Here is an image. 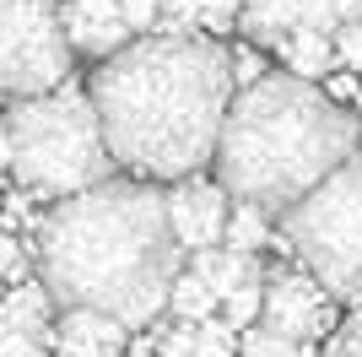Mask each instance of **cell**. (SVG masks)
<instances>
[{"instance_id":"6da1fadb","label":"cell","mask_w":362,"mask_h":357,"mask_svg":"<svg viewBox=\"0 0 362 357\" xmlns=\"http://www.w3.org/2000/svg\"><path fill=\"white\" fill-rule=\"evenodd\" d=\"M87 98L114 168L173 184L211 163L233 98V65L211 33H151L108 55Z\"/></svg>"},{"instance_id":"7a4b0ae2","label":"cell","mask_w":362,"mask_h":357,"mask_svg":"<svg viewBox=\"0 0 362 357\" xmlns=\"http://www.w3.org/2000/svg\"><path fill=\"white\" fill-rule=\"evenodd\" d=\"M184 249L151 178H98L38 222V276L60 309H103L136 330L157 319Z\"/></svg>"},{"instance_id":"3957f363","label":"cell","mask_w":362,"mask_h":357,"mask_svg":"<svg viewBox=\"0 0 362 357\" xmlns=\"http://www.w3.org/2000/svg\"><path fill=\"white\" fill-rule=\"evenodd\" d=\"M362 141L357 108L335 103L303 76H259L227 98L216 130V184L265 217L308 195Z\"/></svg>"},{"instance_id":"277c9868","label":"cell","mask_w":362,"mask_h":357,"mask_svg":"<svg viewBox=\"0 0 362 357\" xmlns=\"http://www.w3.org/2000/svg\"><path fill=\"white\" fill-rule=\"evenodd\" d=\"M11 130V174L33 195H76L114 174V157L103 147V125L87 92L76 87H49L33 98H16L6 114Z\"/></svg>"},{"instance_id":"5b68a950","label":"cell","mask_w":362,"mask_h":357,"mask_svg":"<svg viewBox=\"0 0 362 357\" xmlns=\"http://www.w3.org/2000/svg\"><path fill=\"white\" fill-rule=\"evenodd\" d=\"M281 249L330 298L362 303V141L281 211Z\"/></svg>"},{"instance_id":"8992f818","label":"cell","mask_w":362,"mask_h":357,"mask_svg":"<svg viewBox=\"0 0 362 357\" xmlns=\"http://www.w3.org/2000/svg\"><path fill=\"white\" fill-rule=\"evenodd\" d=\"M71 76L60 11L49 0H0V92L33 98Z\"/></svg>"},{"instance_id":"52a82bcc","label":"cell","mask_w":362,"mask_h":357,"mask_svg":"<svg viewBox=\"0 0 362 357\" xmlns=\"http://www.w3.org/2000/svg\"><path fill=\"white\" fill-rule=\"evenodd\" d=\"M335 298L325 293V287L308 276V271H276V276H265V298H259V319L271 330H281L287 341L308 346L319 341L325 330L335 325Z\"/></svg>"},{"instance_id":"ba28073f","label":"cell","mask_w":362,"mask_h":357,"mask_svg":"<svg viewBox=\"0 0 362 357\" xmlns=\"http://www.w3.org/2000/svg\"><path fill=\"white\" fill-rule=\"evenodd\" d=\"M227 206H233V195H227L216 178H200V174H184V178H173V190H163L168 227H173V238H179L184 254L222 244Z\"/></svg>"},{"instance_id":"9c48e42d","label":"cell","mask_w":362,"mask_h":357,"mask_svg":"<svg viewBox=\"0 0 362 357\" xmlns=\"http://www.w3.org/2000/svg\"><path fill=\"white\" fill-rule=\"evenodd\" d=\"M54 357H124L130 346V325L103 309H60L49 325Z\"/></svg>"},{"instance_id":"30bf717a","label":"cell","mask_w":362,"mask_h":357,"mask_svg":"<svg viewBox=\"0 0 362 357\" xmlns=\"http://www.w3.org/2000/svg\"><path fill=\"white\" fill-rule=\"evenodd\" d=\"M60 28H65L71 55H114L119 44L136 38L130 22H124V11H119V0H65Z\"/></svg>"},{"instance_id":"8fae6325","label":"cell","mask_w":362,"mask_h":357,"mask_svg":"<svg viewBox=\"0 0 362 357\" xmlns=\"http://www.w3.org/2000/svg\"><path fill=\"white\" fill-rule=\"evenodd\" d=\"M54 314H60V303H54V293L44 287V276H16V282L0 293V319H11V325H22V330L49 336Z\"/></svg>"},{"instance_id":"7c38bea8","label":"cell","mask_w":362,"mask_h":357,"mask_svg":"<svg viewBox=\"0 0 362 357\" xmlns=\"http://www.w3.org/2000/svg\"><path fill=\"white\" fill-rule=\"evenodd\" d=\"M276 44H281V55H287V71L303 76V81H325V76L335 71V44H330V33L287 28Z\"/></svg>"},{"instance_id":"4fadbf2b","label":"cell","mask_w":362,"mask_h":357,"mask_svg":"<svg viewBox=\"0 0 362 357\" xmlns=\"http://www.w3.org/2000/svg\"><path fill=\"white\" fill-rule=\"evenodd\" d=\"M195 271L200 276H206V282H211V293H216V303H222V293H233V287L238 282H255V276H265V271H259V260L255 254H243V249H195Z\"/></svg>"},{"instance_id":"5bb4252c","label":"cell","mask_w":362,"mask_h":357,"mask_svg":"<svg viewBox=\"0 0 362 357\" xmlns=\"http://www.w3.org/2000/svg\"><path fill=\"white\" fill-rule=\"evenodd\" d=\"M163 309H173V319H206V314H216V293H211V282L200 276L195 266L189 271H173V282H168V303Z\"/></svg>"},{"instance_id":"9a60e30c","label":"cell","mask_w":362,"mask_h":357,"mask_svg":"<svg viewBox=\"0 0 362 357\" xmlns=\"http://www.w3.org/2000/svg\"><path fill=\"white\" fill-rule=\"evenodd\" d=\"M292 6L298 0H238V33H249L255 44H276L292 28Z\"/></svg>"},{"instance_id":"2e32d148","label":"cell","mask_w":362,"mask_h":357,"mask_svg":"<svg viewBox=\"0 0 362 357\" xmlns=\"http://www.w3.org/2000/svg\"><path fill=\"white\" fill-rule=\"evenodd\" d=\"M222 244L227 249H243V254H259L271 244V217L249 200H233L227 206V222H222Z\"/></svg>"},{"instance_id":"e0dca14e","label":"cell","mask_w":362,"mask_h":357,"mask_svg":"<svg viewBox=\"0 0 362 357\" xmlns=\"http://www.w3.org/2000/svg\"><path fill=\"white\" fill-rule=\"evenodd\" d=\"M308 346L287 341L281 330H271L265 319H249V325L238 330V357H303Z\"/></svg>"},{"instance_id":"ac0fdd59","label":"cell","mask_w":362,"mask_h":357,"mask_svg":"<svg viewBox=\"0 0 362 357\" xmlns=\"http://www.w3.org/2000/svg\"><path fill=\"white\" fill-rule=\"evenodd\" d=\"M259 298H265V276H255V282H238L233 293H222V319L233 330H243L249 319H259Z\"/></svg>"},{"instance_id":"d6986e66","label":"cell","mask_w":362,"mask_h":357,"mask_svg":"<svg viewBox=\"0 0 362 357\" xmlns=\"http://www.w3.org/2000/svg\"><path fill=\"white\" fill-rule=\"evenodd\" d=\"M233 352H238V330L227 319H216V314L195 319V357H233Z\"/></svg>"},{"instance_id":"ffe728a7","label":"cell","mask_w":362,"mask_h":357,"mask_svg":"<svg viewBox=\"0 0 362 357\" xmlns=\"http://www.w3.org/2000/svg\"><path fill=\"white\" fill-rule=\"evenodd\" d=\"M233 28H238V0H195V33L222 38Z\"/></svg>"},{"instance_id":"44dd1931","label":"cell","mask_w":362,"mask_h":357,"mask_svg":"<svg viewBox=\"0 0 362 357\" xmlns=\"http://www.w3.org/2000/svg\"><path fill=\"white\" fill-rule=\"evenodd\" d=\"M0 357H49V336L0 319Z\"/></svg>"},{"instance_id":"7402d4cb","label":"cell","mask_w":362,"mask_h":357,"mask_svg":"<svg viewBox=\"0 0 362 357\" xmlns=\"http://www.w3.org/2000/svg\"><path fill=\"white\" fill-rule=\"evenodd\" d=\"M157 357H195V319H173V325L157 330V341H151Z\"/></svg>"},{"instance_id":"603a6c76","label":"cell","mask_w":362,"mask_h":357,"mask_svg":"<svg viewBox=\"0 0 362 357\" xmlns=\"http://www.w3.org/2000/svg\"><path fill=\"white\" fill-rule=\"evenodd\" d=\"M330 44H335V60H341L346 71H362V16H346V22H335Z\"/></svg>"},{"instance_id":"cb8c5ba5","label":"cell","mask_w":362,"mask_h":357,"mask_svg":"<svg viewBox=\"0 0 362 357\" xmlns=\"http://www.w3.org/2000/svg\"><path fill=\"white\" fill-rule=\"evenodd\" d=\"M341 11H335V0H298L292 6V28H308V33H335Z\"/></svg>"},{"instance_id":"d4e9b609","label":"cell","mask_w":362,"mask_h":357,"mask_svg":"<svg viewBox=\"0 0 362 357\" xmlns=\"http://www.w3.org/2000/svg\"><path fill=\"white\" fill-rule=\"evenodd\" d=\"M325 357H362V314H351L346 325H330Z\"/></svg>"},{"instance_id":"484cf974","label":"cell","mask_w":362,"mask_h":357,"mask_svg":"<svg viewBox=\"0 0 362 357\" xmlns=\"http://www.w3.org/2000/svg\"><path fill=\"white\" fill-rule=\"evenodd\" d=\"M28 271V249H22V238H11V233H0V293L16 282Z\"/></svg>"},{"instance_id":"4316f807","label":"cell","mask_w":362,"mask_h":357,"mask_svg":"<svg viewBox=\"0 0 362 357\" xmlns=\"http://www.w3.org/2000/svg\"><path fill=\"white\" fill-rule=\"evenodd\" d=\"M227 65H233V87H249V81H259V76H265V60H259L255 49H238V55H227Z\"/></svg>"},{"instance_id":"83f0119b","label":"cell","mask_w":362,"mask_h":357,"mask_svg":"<svg viewBox=\"0 0 362 357\" xmlns=\"http://www.w3.org/2000/svg\"><path fill=\"white\" fill-rule=\"evenodd\" d=\"M124 22H130V33H146L151 22H157V0H119Z\"/></svg>"},{"instance_id":"f1b7e54d","label":"cell","mask_w":362,"mask_h":357,"mask_svg":"<svg viewBox=\"0 0 362 357\" xmlns=\"http://www.w3.org/2000/svg\"><path fill=\"white\" fill-rule=\"evenodd\" d=\"M330 98H335V103L357 98V76H330Z\"/></svg>"},{"instance_id":"f546056e","label":"cell","mask_w":362,"mask_h":357,"mask_svg":"<svg viewBox=\"0 0 362 357\" xmlns=\"http://www.w3.org/2000/svg\"><path fill=\"white\" fill-rule=\"evenodd\" d=\"M0 168H11V130H6V119H0Z\"/></svg>"},{"instance_id":"4dcf8cb0","label":"cell","mask_w":362,"mask_h":357,"mask_svg":"<svg viewBox=\"0 0 362 357\" xmlns=\"http://www.w3.org/2000/svg\"><path fill=\"white\" fill-rule=\"evenodd\" d=\"M335 11H341V22H346V16H362V0H335Z\"/></svg>"},{"instance_id":"1f68e13d","label":"cell","mask_w":362,"mask_h":357,"mask_svg":"<svg viewBox=\"0 0 362 357\" xmlns=\"http://www.w3.org/2000/svg\"><path fill=\"white\" fill-rule=\"evenodd\" d=\"M124 357H157L151 346H124Z\"/></svg>"},{"instance_id":"d6a6232c","label":"cell","mask_w":362,"mask_h":357,"mask_svg":"<svg viewBox=\"0 0 362 357\" xmlns=\"http://www.w3.org/2000/svg\"><path fill=\"white\" fill-rule=\"evenodd\" d=\"M233 357H238V352H233Z\"/></svg>"}]
</instances>
